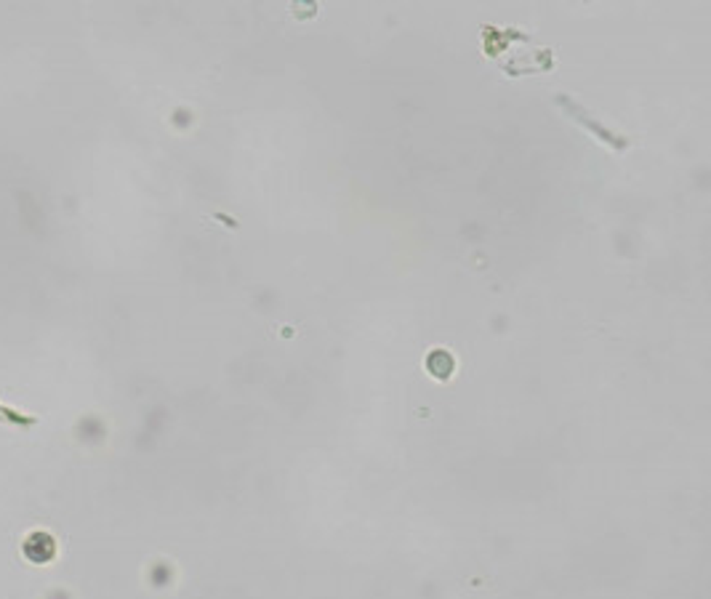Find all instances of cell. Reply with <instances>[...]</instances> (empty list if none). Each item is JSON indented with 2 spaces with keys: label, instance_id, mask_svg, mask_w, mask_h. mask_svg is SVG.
Returning a JSON list of instances; mask_svg holds the SVG:
<instances>
[{
  "label": "cell",
  "instance_id": "obj_1",
  "mask_svg": "<svg viewBox=\"0 0 711 599\" xmlns=\"http://www.w3.org/2000/svg\"><path fill=\"white\" fill-rule=\"evenodd\" d=\"M24 551H27V557H30L33 562H48L53 554L51 535H46V533H33L30 541L24 544Z\"/></svg>",
  "mask_w": 711,
  "mask_h": 599
}]
</instances>
